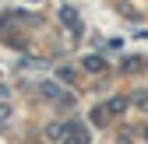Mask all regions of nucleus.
I'll list each match as a JSON object with an SVG mask.
<instances>
[{
    "mask_svg": "<svg viewBox=\"0 0 148 144\" xmlns=\"http://www.w3.org/2000/svg\"><path fill=\"white\" fill-rule=\"evenodd\" d=\"M67 144H88V130L71 127V134H67Z\"/></svg>",
    "mask_w": 148,
    "mask_h": 144,
    "instance_id": "obj_2",
    "label": "nucleus"
},
{
    "mask_svg": "<svg viewBox=\"0 0 148 144\" xmlns=\"http://www.w3.org/2000/svg\"><path fill=\"white\" fill-rule=\"evenodd\" d=\"M7 116H11V105H7V102H0V123H4Z\"/></svg>",
    "mask_w": 148,
    "mask_h": 144,
    "instance_id": "obj_6",
    "label": "nucleus"
},
{
    "mask_svg": "<svg viewBox=\"0 0 148 144\" xmlns=\"http://www.w3.org/2000/svg\"><path fill=\"white\" fill-rule=\"evenodd\" d=\"M123 109H127V102H123V98H109V105H106V113H113V116L123 113Z\"/></svg>",
    "mask_w": 148,
    "mask_h": 144,
    "instance_id": "obj_5",
    "label": "nucleus"
},
{
    "mask_svg": "<svg viewBox=\"0 0 148 144\" xmlns=\"http://www.w3.org/2000/svg\"><path fill=\"white\" fill-rule=\"evenodd\" d=\"M60 21H64L67 28H74V32L81 28V21H78V14H74V7H60Z\"/></svg>",
    "mask_w": 148,
    "mask_h": 144,
    "instance_id": "obj_1",
    "label": "nucleus"
},
{
    "mask_svg": "<svg viewBox=\"0 0 148 144\" xmlns=\"http://www.w3.org/2000/svg\"><path fill=\"white\" fill-rule=\"evenodd\" d=\"M138 105H141V109H148V95H141V98H138Z\"/></svg>",
    "mask_w": 148,
    "mask_h": 144,
    "instance_id": "obj_7",
    "label": "nucleus"
},
{
    "mask_svg": "<svg viewBox=\"0 0 148 144\" xmlns=\"http://www.w3.org/2000/svg\"><path fill=\"white\" fill-rule=\"evenodd\" d=\"M102 67H106V60H102V56H88V60H85V70H92V74H99Z\"/></svg>",
    "mask_w": 148,
    "mask_h": 144,
    "instance_id": "obj_4",
    "label": "nucleus"
},
{
    "mask_svg": "<svg viewBox=\"0 0 148 144\" xmlns=\"http://www.w3.org/2000/svg\"><path fill=\"white\" fill-rule=\"evenodd\" d=\"M46 134H49L53 141H60V137H67V134H71V127H64V123H53V127H49Z\"/></svg>",
    "mask_w": 148,
    "mask_h": 144,
    "instance_id": "obj_3",
    "label": "nucleus"
}]
</instances>
